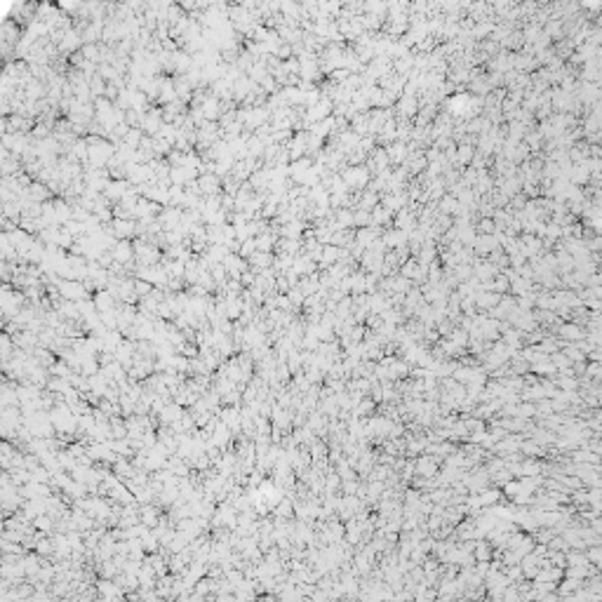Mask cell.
Returning a JSON list of instances; mask_svg holds the SVG:
<instances>
[{
    "label": "cell",
    "instance_id": "2",
    "mask_svg": "<svg viewBox=\"0 0 602 602\" xmlns=\"http://www.w3.org/2000/svg\"><path fill=\"white\" fill-rule=\"evenodd\" d=\"M477 499H480V503H482V508H487V506H492V503H496L499 499H501V492H499V489H489V487H485L482 492H477Z\"/></svg>",
    "mask_w": 602,
    "mask_h": 602
},
{
    "label": "cell",
    "instance_id": "5",
    "mask_svg": "<svg viewBox=\"0 0 602 602\" xmlns=\"http://www.w3.org/2000/svg\"><path fill=\"white\" fill-rule=\"evenodd\" d=\"M548 360H550V362H553V365H555V369H557V372H560V369L572 367V360L567 358V355H565V353H562V351L550 353V355H548Z\"/></svg>",
    "mask_w": 602,
    "mask_h": 602
},
{
    "label": "cell",
    "instance_id": "1",
    "mask_svg": "<svg viewBox=\"0 0 602 602\" xmlns=\"http://www.w3.org/2000/svg\"><path fill=\"white\" fill-rule=\"evenodd\" d=\"M440 461L431 454H423V457L414 459V475H421V477H435V473L440 470Z\"/></svg>",
    "mask_w": 602,
    "mask_h": 602
},
{
    "label": "cell",
    "instance_id": "8",
    "mask_svg": "<svg viewBox=\"0 0 602 602\" xmlns=\"http://www.w3.org/2000/svg\"><path fill=\"white\" fill-rule=\"evenodd\" d=\"M489 250H494V240H492V238H482V240H480V252L485 254V252H489Z\"/></svg>",
    "mask_w": 602,
    "mask_h": 602
},
{
    "label": "cell",
    "instance_id": "3",
    "mask_svg": "<svg viewBox=\"0 0 602 602\" xmlns=\"http://www.w3.org/2000/svg\"><path fill=\"white\" fill-rule=\"evenodd\" d=\"M473 557H475V562H480V560H492V548H489V543H487V541H477L475 539V546H473Z\"/></svg>",
    "mask_w": 602,
    "mask_h": 602
},
{
    "label": "cell",
    "instance_id": "4",
    "mask_svg": "<svg viewBox=\"0 0 602 602\" xmlns=\"http://www.w3.org/2000/svg\"><path fill=\"white\" fill-rule=\"evenodd\" d=\"M452 343H457V346H461V348H466V343H468V332L466 330H461V327H452V332H450V336H447Z\"/></svg>",
    "mask_w": 602,
    "mask_h": 602
},
{
    "label": "cell",
    "instance_id": "7",
    "mask_svg": "<svg viewBox=\"0 0 602 602\" xmlns=\"http://www.w3.org/2000/svg\"><path fill=\"white\" fill-rule=\"evenodd\" d=\"M275 513H278V515H285V518H292V515H294V511H292V503H289V499H287V501H280L278 503V511H275Z\"/></svg>",
    "mask_w": 602,
    "mask_h": 602
},
{
    "label": "cell",
    "instance_id": "6",
    "mask_svg": "<svg viewBox=\"0 0 602 602\" xmlns=\"http://www.w3.org/2000/svg\"><path fill=\"white\" fill-rule=\"evenodd\" d=\"M475 275H477L480 280H482V282H485V280H492V278H494V275H496V268H494V266H489V264H487V266H477Z\"/></svg>",
    "mask_w": 602,
    "mask_h": 602
}]
</instances>
